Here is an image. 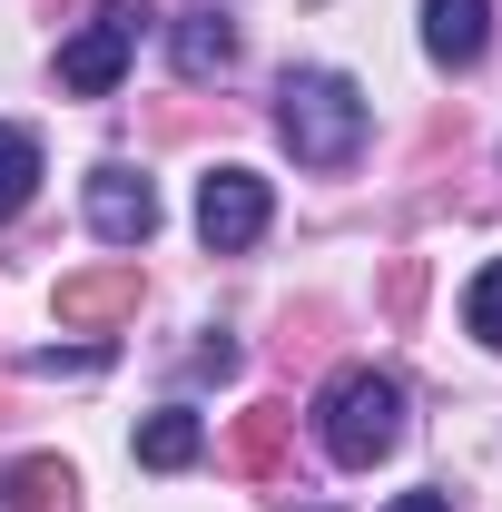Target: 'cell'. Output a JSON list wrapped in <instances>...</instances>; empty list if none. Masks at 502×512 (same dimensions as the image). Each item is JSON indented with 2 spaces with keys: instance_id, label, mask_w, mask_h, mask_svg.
I'll return each mask as SVG.
<instances>
[{
  "instance_id": "obj_5",
  "label": "cell",
  "mask_w": 502,
  "mask_h": 512,
  "mask_svg": "<svg viewBox=\"0 0 502 512\" xmlns=\"http://www.w3.org/2000/svg\"><path fill=\"white\" fill-rule=\"evenodd\" d=\"M89 227L109 247H148L158 237V188L138 168H89Z\"/></svg>"
},
{
  "instance_id": "obj_9",
  "label": "cell",
  "mask_w": 502,
  "mask_h": 512,
  "mask_svg": "<svg viewBox=\"0 0 502 512\" xmlns=\"http://www.w3.org/2000/svg\"><path fill=\"white\" fill-rule=\"evenodd\" d=\"M227 50H237V40H227V20H217V10L178 30V69H188V79H207V69H227Z\"/></svg>"
},
{
  "instance_id": "obj_2",
  "label": "cell",
  "mask_w": 502,
  "mask_h": 512,
  "mask_svg": "<svg viewBox=\"0 0 502 512\" xmlns=\"http://www.w3.org/2000/svg\"><path fill=\"white\" fill-rule=\"evenodd\" d=\"M315 434H325L335 463H384L404 444V384L375 375V365H345L325 384V404H315Z\"/></svg>"
},
{
  "instance_id": "obj_13",
  "label": "cell",
  "mask_w": 502,
  "mask_h": 512,
  "mask_svg": "<svg viewBox=\"0 0 502 512\" xmlns=\"http://www.w3.org/2000/svg\"><path fill=\"white\" fill-rule=\"evenodd\" d=\"M384 512H453V503H443V493H394Z\"/></svg>"
},
{
  "instance_id": "obj_10",
  "label": "cell",
  "mask_w": 502,
  "mask_h": 512,
  "mask_svg": "<svg viewBox=\"0 0 502 512\" xmlns=\"http://www.w3.org/2000/svg\"><path fill=\"white\" fill-rule=\"evenodd\" d=\"M463 325H473V335H483V345L502 355V256L483 266V276H473V286H463Z\"/></svg>"
},
{
  "instance_id": "obj_6",
  "label": "cell",
  "mask_w": 502,
  "mask_h": 512,
  "mask_svg": "<svg viewBox=\"0 0 502 512\" xmlns=\"http://www.w3.org/2000/svg\"><path fill=\"white\" fill-rule=\"evenodd\" d=\"M493 40V0H424V50L434 69H473Z\"/></svg>"
},
{
  "instance_id": "obj_7",
  "label": "cell",
  "mask_w": 502,
  "mask_h": 512,
  "mask_svg": "<svg viewBox=\"0 0 502 512\" xmlns=\"http://www.w3.org/2000/svg\"><path fill=\"white\" fill-rule=\"evenodd\" d=\"M197 453H207V424H197L188 404H168V414L138 424V463H148V473H178V463H197Z\"/></svg>"
},
{
  "instance_id": "obj_3",
  "label": "cell",
  "mask_w": 502,
  "mask_h": 512,
  "mask_svg": "<svg viewBox=\"0 0 502 512\" xmlns=\"http://www.w3.org/2000/svg\"><path fill=\"white\" fill-rule=\"evenodd\" d=\"M138 30H148V10H138V0H109V10L60 50V89L69 99H109V89L128 79V60H138Z\"/></svg>"
},
{
  "instance_id": "obj_11",
  "label": "cell",
  "mask_w": 502,
  "mask_h": 512,
  "mask_svg": "<svg viewBox=\"0 0 502 512\" xmlns=\"http://www.w3.org/2000/svg\"><path fill=\"white\" fill-rule=\"evenodd\" d=\"M0 493H10V512H50V493H69V473L60 463H10Z\"/></svg>"
},
{
  "instance_id": "obj_4",
  "label": "cell",
  "mask_w": 502,
  "mask_h": 512,
  "mask_svg": "<svg viewBox=\"0 0 502 512\" xmlns=\"http://www.w3.org/2000/svg\"><path fill=\"white\" fill-rule=\"evenodd\" d=\"M266 207H276V197H266L256 168H207V178H197V237L217 256H237V247L266 237Z\"/></svg>"
},
{
  "instance_id": "obj_12",
  "label": "cell",
  "mask_w": 502,
  "mask_h": 512,
  "mask_svg": "<svg viewBox=\"0 0 502 512\" xmlns=\"http://www.w3.org/2000/svg\"><path fill=\"white\" fill-rule=\"evenodd\" d=\"M128 306V276H89V286H60V316H109Z\"/></svg>"
},
{
  "instance_id": "obj_1",
  "label": "cell",
  "mask_w": 502,
  "mask_h": 512,
  "mask_svg": "<svg viewBox=\"0 0 502 512\" xmlns=\"http://www.w3.org/2000/svg\"><path fill=\"white\" fill-rule=\"evenodd\" d=\"M276 138L296 148V168H345L365 148V89L345 69H296L276 89Z\"/></svg>"
},
{
  "instance_id": "obj_8",
  "label": "cell",
  "mask_w": 502,
  "mask_h": 512,
  "mask_svg": "<svg viewBox=\"0 0 502 512\" xmlns=\"http://www.w3.org/2000/svg\"><path fill=\"white\" fill-rule=\"evenodd\" d=\"M40 188V138L30 128H0V217H20Z\"/></svg>"
}]
</instances>
